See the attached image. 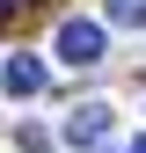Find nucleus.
Here are the masks:
<instances>
[{
	"instance_id": "4",
	"label": "nucleus",
	"mask_w": 146,
	"mask_h": 153,
	"mask_svg": "<svg viewBox=\"0 0 146 153\" xmlns=\"http://www.w3.org/2000/svg\"><path fill=\"white\" fill-rule=\"evenodd\" d=\"M110 22H124V29H146V0H110Z\"/></svg>"
},
{
	"instance_id": "1",
	"label": "nucleus",
	"mask_w": 146,
	"mask_h": 153,
	"mask_svg": "<svg viewBox=\"0 0 146 153\" xmlns=\"http://www.w3.org/2000/svg\"><path fill=\"white\" fill-rule=\"evenodd\" d=\"M59 59L66 66H102V22H59Z\"/></svg>"
},
{
	"instance_id": "6",
	"label": "nucleus",
	"mask_w": 146,
	"mask_h": 153,
	"mask_svg": "<svg viewBox=\"0 0 146 153\" xmlns=\"http://www.w3.org/2000/svg\"><path fill=\"white\" fill-rule=\"evenodd\" d=\"M132 153H146V139H132Z\"/></svg>"
},
{
	"instance_id": "5",
	"label": "nucleus",
	"mask_w": 146,
	"mask_h": 153,
	"mask_svg": "<svg viewBox=\"0 0 146 153\" xmlns=\"http://www.w3.org/2000/svg\"><path fill=\"white\" fill-rule=\"evenodd\" d=\"M7 15H22V0H0V22H7Z\"/></svg>"
},
{
	"instance_id": "3",
	"label": "nucleus",
	"mask_w": 146,
	"mask_h": 153,
	"mask_svg": "<svg viewBox=\"0 0 146 153\" xmlns=\"http://www.w3.org/2000/svg\"><path fill=\"white\" fill-rule=\"evenodd\" d=\"M102 131H110V102H80L66 117V139L73 146H102Z\"/></svg>"
},
{
	"instance_id": "2",
	"label": "nucleus",
	"mask_w": 146,
	"mask_h": 153,
	"mask_svg": "<svg viewBox=\"0 0 146 153\" xmlns=\"http://www.w3.org/2000/svg\"><path fill=\"white\" fill-rule=\"evenodd\" d=\"M0 88H7L15 102H22V95H44V59H29V51L7 59V66H0Z\"/></svg>"
}]
</instances>
